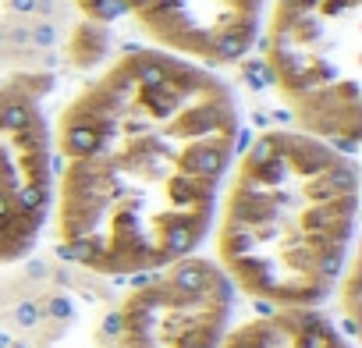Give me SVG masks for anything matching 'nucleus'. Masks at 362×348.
<instances>
[{"instance_id":"nucleus-1","label":"nucleus","mask_w":362,"mask_h":348,"mask_svg":"<svg viewBox=\"0 0 362 348\" xmlns=\"http://www.w3.org/2000/svg\"><path fill=\"white\" fill-rule=\"evenodd\" d=\"M50 132L61 260L128 281L203 245L242 121L214 68L135 47L89 71Z\"/></svg>"},{"instance_id":"nucleus-2","label":"nucleus","mask_w":362,"mask_h":348,"mask_svg":"<svg viewBox=\"0 0 362 348\" xmlns=\"http://www.w3.org/2000/svg\"><path fill=\"white\" fill-rule=\"evenodd\" d=\"M355 160L298 128H267L235 153L214 210V263L267 309H320L351 263Z\"/></svg>"},{"instance_id":"nucleus-3","label":"nucleus","mask_w":362,"mask_h":348,"mask_svg":"<svg viewBox=\"0 0 362 348\" xmlns=\"http://www.w3.org/2000/svg\"><path fill=\"white\" fill-rule=\"evenodd\" d=\"M362 0H270L259 36L267 75L298 132L344 153L362 135Z\"/></svg>"},{"instance_id":"nucleus-4","label":"nucleus","mask_w":362,"mask_h":348,"mask_svg":"<svg viewBox=\"0 0 362 348\" xmlns=\"http://www.w3.org/2000/svg\"><path fill=\"white\" fill-rule=\"evenodd\" d=\"M50 71L0 75V267L40 245L54 207V132L43 110Z\"/></svg>"},{"instance_id":"nucleus-5","label":"nucleus","mask_w":362,"mask_h":348,"mask_svg":"<svg viewBox=\"0 0 362 348\" xmlns=\"http://www.w3.org/2000/svg\"><path fill=\"white\" fill-rule=\"evenodd\" d=\"M114 291V348H217L228 334L235 288L206 256H185Z\"/></svg>"},{"instance_id":"nucleus-6","label":"nucleus","mask_w":362,"mask_h":348,"mask_svg":"<svg viewBox=\"0 0 362 348\" xmlns=\"http://www.w3.org/2000/svg\"><path fill=\"white\" fill-rule=\"evenodd\" d=\"M110 4L117 18H132L156 50L203 68H224L252 50L270 0H110Z\"/></svg>"},{"instance_id":"nucleus-7","label":"nucleus","mask_w":362,"mask_h":348,"mask_svg":"<svg viewBox=\"0 0 362 348\" xmlns=\"http://www.w3.org/2000/svg\"><path fill=\"white\" fill-rule=\"evenodd\" d=\"M75 18L71 0H0V75L50 71Z\"/></svg>"},{"instance_id":"nucleus-8","label":"nucleus","mask_w":362,"mask_h":348,"mask_svg":"<svg viewBox=\"0 0 362 348\" xmlns=\"http://www.w3.org/2000/svg\"><path fill=\"white\" fill-rule=\"evenodd\" d=\"M217 348H355L320 309H267L228 327Z\"/></svg>"}]
</instances>
